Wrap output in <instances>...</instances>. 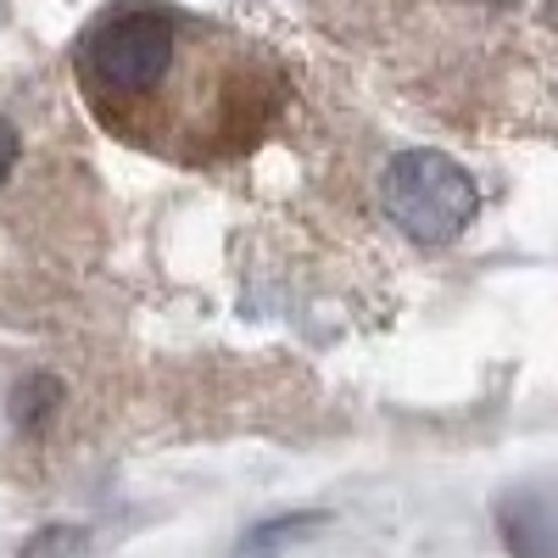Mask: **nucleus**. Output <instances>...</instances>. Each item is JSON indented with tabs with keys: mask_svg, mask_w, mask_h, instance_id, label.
Instances as JSON below:
<instances>
[{
	"mask_svg": "<svg viewBox=\"0 0 558 558\" xmlns=\"http://www.w3.org/2000/svg\"><path fill=\"white\" fill-rule=\"evenodd\" d=\"M179 17L168 12H146V7H129L101 17L96 28L84 34V51H78V78H84V96L96 101V112L107 123H129L134 112H146L151 96L162 89V78L179 62Z\"/></svg>",
	"mask_w": 558,
	"mask_h": 558,
	"instance_id": "1",
	"label": "nucleus"
},
{
	"mask_svg": "<svg viewBox=\"0 0 558 558\" xmlns=\"http://www.w3.org/2000/svg\"><path fill=\"white\" fill-rule=\"evenodd\" d=\"M380 202L402 235L425 246H447L475 218V179L441 151H402L386 162Z\"/></svg>",
	"mask_w": 558,
	"mask_h": 558,
	"instance_id": "2",
	"label": "nucleus"
},
{
	"mask_svg": "<svg viewBox=\"0 0 558 558\" xmlns=\"http://www.w3.org/2000/svg\"><path fill=\"white\" fill-rule=\"evenodd\" d=\"M497 525L514 558H558V525L547 492H514L497 502Z\"/></svg>",
	"mask_w": 558,
	"mask_h": 558,
	"instance_id": "3",
	"label": "nucleus"
},
{
	"mask_svg": "<svg viewBox=\"0 0 558 558\" xmlns=\"http://www.w3.org/2000/svg\"><path fill=\"white\" fill-rule=\"evenodd\" d=\"M313 525H318V514L268 520V525H257V531L241 542V553H235V558H279V542H286V536H296V531H313Z\"/></svg>",
	"mask_w": 558,
	"mask_h": 558,
	"instance_id": "4",
	"label": "nucleus"
},
{
	"mask_svg": "<svg viewBox=\"0 0 558 558\" xmlns=\"http://www.w3.org/2000/svg\"><path fill=\"white\" fill-rule=\"evenodd\" d=\"M57 397H62L57 380H28V386L12 397V402H17V408H12V413H17V425H39V418L57 408Z\"/></svg>",
	"mask_w": 558,
	"mask_h": 558,
	"instance_id": "5",
	"label": "nucleus"
},
{
	"mask_svg": "<svg viewBox=\"0 0 558 558\" xmlns=\"http://www.w3.org/2000/svg\"><path fill=\"white\" fill-rule=\"evenodd\" d=\"M84 547H89L84 531H39L23 547V558H84Z\"/></svg>",
	"mask_w": 558,
	"mask_h": 558,
	"instance_id": "6",
	"label": "nucleus"
},
{
	"mask_svg": "<svg viewBox=\"0 0 558 558\" xmlns=\"http://www.w3.org/2000/svg\"><path fill=\"white\" fill-rule=\"evenodd\" d=\"M12 168H17V129L0 118V184L12 179Z\"/></svg>",
	"mask_w": 558,
	"mask_h": 558,
	"instance_id": "7",
	"label": "nucleus"
},
{
	"mask_svg": "<svg viewBox=\"0 0 558 558\" xmlns=\"http://www.w3.org/2000/svg\"><path fill=\"white\" fill-rule=\"evenodd\" d=\"M492 7H502V0H492Z\"/></svg>",
	"mask_w": 558,
	"mask_h": 558,
	"instance_id": "8",
	"label": "nucleus"
}]
</instances>
